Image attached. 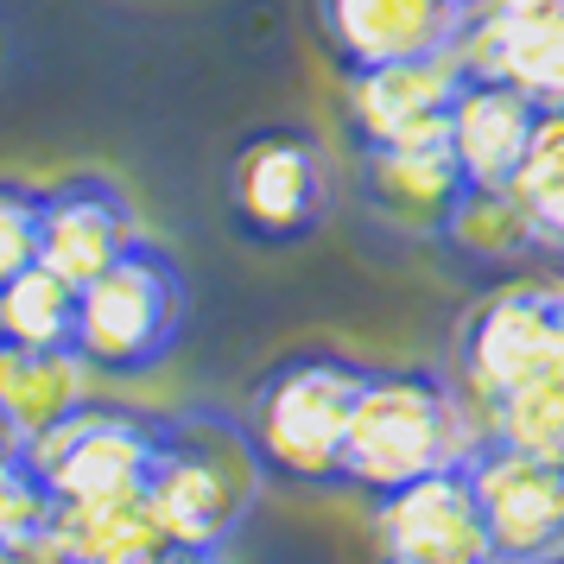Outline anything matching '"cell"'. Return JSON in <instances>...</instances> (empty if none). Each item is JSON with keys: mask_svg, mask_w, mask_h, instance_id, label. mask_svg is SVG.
Segmentation results:
<instances>
[{"mask_svg": "<svg viewBox=\"0 0 564 564\" xmlns=\"http://www.w3.org/2000/svg\"><path fill=\"white\" fill-rule=\"evenodd\" d=\"M267 463L241 412L191 406L159 419L153 469H147V508H153L165 545H197L223 552L260 501Z\"/></svg>", "mask_w": 564, "mask_h": 564, "instance_id": "cell-2", "label": "cell"}, {"mask_svg": "<svg viewBox=\"0 0 564 564\" xmlns=\"http://www.w3.org/2000/svg\"><path fill=\"white\" fill-rule=\"evenodd\" d=\"M476 0H311L324 52L343 77L412 64V57H457Z\"/></svg>", "mask_w": 564, "mask_h": 564, "instance_id": "cell-9", "label": "cell"}, {"mask_svg": "<svg viewBox=\"0 0 564 564\" xmlns=\"http://www.w3.org/2000/svg\"><path fill=\"white\" fill-rule=\"evenodd\" d=\"M159 419L165 412L128 406V400H83L64 412L52 432L26 444V463L39 482L52 488L57 508H89V501H121V495H147V469H153Z\"/></svg>", "mask_w": 564, "mask_h": 564, "instance_id": "cell-6", "label": "cell"}, {"mask_svg": "<svg viewBox=\"0 0 564 564\" xmlns=\"http://www.w3.org/2000/svg\"><path fill=\"white\" fill-rule=\"evenodd\" d=\"M356 191H361V209L375 223L437 241V229L451 223V209L469 191V172H463L457 147H451V128H444V133L400 140V147H361Z\"/></svg>", "mask_w": 564, "mask_h": 564, "instance_id": "cell-11", "label": "cell"}, {"mask_svg": "<svg viewBox=\"0 0 564 564\" xmlns=\"http://www.w3.org/2000/svg\"><path fill=\"white\" fill-rule=\"evenodd\" d=\"M545 564H564V558H545Z\"/></svg>", "mask_w": 564, "mask_h": 564, "instance_id": "cell-25", "label": "cell"}, {"mask_svg": "<svg viewBox=\"0 0 564 564\" xmlns=\"http://www.w3.org/2000/svg\"><path fill=\"white\" fill-rule=\"evenodd\" d=\"M375 545L381 564H495L482 501L463 463L375 495Z\"/></svg>", "mask_w": 564, "mask_h": 564, "instance_id": "cell-10", "label": "cell"}, {"mask_svg": "<svg viewBox=\"0 0 564 564\" xmlns=\"http://www.w3.org/2000/svg\"><path fill=\"white\" fill-rule=\"evenodd\" d=\"M545 102H533L527 89H513L501 77L463 70L457 96H451V147H457L469 184H513L520 165L533 153V133Z\"/></svg>", "mask_w": 564, "mask_h": 564, "instance_id": "cell-15", "label": "cell"}, {"mask_svg": "<svg viewBox=\"0 0 564 564\" xmlns=\"http://www.w3.org/2000/svg\"><path fill=\"white\" fill-rule=\"evenodd\" d=\"M0 336L32 349H70L77 356V285L52 267H26L0 292Z\"/></svg>", "mask_w": 564, "mask_h": 564, "instance_id": "cell-19", "label": "cell"}, {"mask_svg": "<svg viewBox=\"0 0 564 564\" xmlns=\"http://www.w3.org/2000/svg\"><path fill=\"white\" fill-rule=\"evenodd\" d=\"M513 191H520V204L533 216L539 248L552 260H564V108H545V115H539L533 153L520 165Z\"/></svg>", "mask_w": 564, "mask_h": 564, "instance_id": "cell-20", "label": "cell"}, {"mask_svg": "<svg viewBox=\"0 0 564 564\" xmlns=\"http://www.w3.org/2000/svg\"><path fill=\"white\" fill-rule=\"evenodd\" d=\"M229 216L254 248H299L330 223V165L311 128H254L229 159Z\"/></svg>", "mask_w": 564, "mask_h": 564, "instance_id": "cell-7", "label": "cell"}, {"mask_svg": "<svg viewBox=\"0 0 564 564\" xmlns=\"http://www.w3.org/2000/svg\"><path fill=\"white\" fill-rule=\"evenodd\" d=\"M83 375L89 368L70 349H32V343H7L0 336V412L13 419V432L26 444L89 400Z\"/></svg>", "mask_w": 564, "mask_h": 564, "instance_id": "cell-16", "label": "cell"}, {"mask_svg": "<svg viewBox=\"0 0 564 564\" xmlns=\"http://www.w3.org/2000/svg\"><path fill=\"white\" fill-rule=\"evenodd\" d=\"M57 520L52 488L39 482V469L26 457L0 469V545H20V539H45Z\"/></svg>", "mask_w": 564, "mask_h": 564, "instance_id": "cell-22", "label": "cell"}, {"mask_svg": "<svg viewBox=\"0 0 564 564\" xmlns=\"http://www.w3.org/2000/svg\"><path fill=\"white\" fill-rule=\"evenodd\" d=\"M140 209L115 178L102 172H77L64 184H45V209H39V267H52L57 280L83 285L102 273L108 260H121L140 241Z\"/></svg>", "mask_w": 564, "mask_h": 564, "instance_id": "cell-13", "label": "cell"}, {"mask_svg": "<svg viewBox=\"0 0 564 564\" xmlns=\"http://www.w3.org/2000/svg\"><path fill=\"white\" fill-rule=\"evenodd\" d=\"M0 564H64V552H57V539H20V545H0Z\"/></svg>", "mask_w": 564, "mask_h": 564, "instance_id": "cell-23", "label": "cell"}, {"mask_svg": "<svg viewBox=\"0 0 564 564\" xmlns=\"http://www.w3.org/2000/svg\"><path fill=\"white\" fill-rule=\"evenodd\" d=\"M52 539L64 564H153L165 552L147 495H121V501H89V508H57Z\"/></svg>", "mask_w": 564, "mask_h": 564, "instance_id": "cell-18", "label": "cell"}, {"mask_svg": "<svg viewBox=\"0 0 564 564\" xmlns=\"http://www.w3.org/2000/svg\"><path fill=\"white\" fill-rule=\"evenodd\" d=\"M457 64L564 108V0H476Z\"/></svg>", "mask_w": 564, "mask_h": 564, "instance_id": "cell-12", "label": "cell"}, {"mask_svg": "<svg viewBox=\"0 0 564 564\" xmlns=\"http://www.w3.org/2000/svg\"><path fill=\"white\" fill-rule=\"evenodd\" d=\"M457 387L482 437L564 463V280L533 273L488 292L457 330Z\"/></svg>", "mask_w": 564, "mask_h": 564, "instance_id": "cell-1", "label": "cell"}, {"mask_svg": "<svg viewBox=\"0 0 564 564\" xmlns=\"http://www.w3.org/2000/svg\"><path fill=\"white\" fill-rule=\"evenodd\" d=\"M20 457H26V437L13 432V419L0 412V469H7V463H20Z\"/></svg>", "mask_w": 564, "mask_h": 564, "instance_id": "cell-24", "label": "cell"}, {"mask_svg": "<svg viewBox=\"0 0 564 564\" xmlns=\"http://www.w3.org/2000/svg\"><path fill=\"white\" fill-rule=\"evenodd\" d=\"M368 375L375 361H356L349 349H324V343L285 349L254 381L241 412L267 476L299 488H343V451H349Z\"/></svg>", "mask_w": 564, "mask_h": 564, "instance_id": "cell-4", "label": "cell"}, {"mask_svg": "<svg viewBox=\"0 0 564 564\" xmlns=\"http://www.w3.org/2000/svg\"><path fill=\"white\" fill-rule=\"evenodd\" d=\"M39 209H45V184L0 178V292L39 267Z\"/></svg>", "mask_w": 564, "mask_h": 564, "instance_id": "cell-21", "label": "cell"}, {"mask_svg": "<svg viewBox=\"0 0 564 564\" xmlns=\"http://www.w3.org/2000/svg\"><path fill=\"white\" fill-rule=\"evenodd\" d=\"M437 248L463 267H520V260L545 254L513 184H469L451 223L437 229Z\"/></svg>", "mask_w": 564, "mask_h": 564, "instance_id": "cell-17", "label": "cell"}, {"mask_svg": "<svg viewBox=\"0 0 564 564\" xmlns=\"http://www.w3.org/2000/svg\"><path fill=\"white\" fill-rule=\"evenodd\" d=\"M476 437H482L476 406L451 368H381L375 361L356 425H349V451H343V488L387 495L419 476L457 469L469 463Z\"/></svg>", "mask_w": 564, "mask_h": 564, "instance_id": "cell-3", "label": "cell"}, {"mask_svg": "<svg viewBox=\"0 0 564 564\" xmlns=\"http://www.w3.org/2000/svg\"><path fill=\"white\" fill-rule=\"evenodd\" d=\"M184 330H191V280L153 235H140L128 254L108 260L77 292V361L102 381L159 375Z\"/></svg>", "mask_w": 564, "mask_h": 564, "instance_id": "cell-5", "label": "cell"}, {"mask_svg": "<svg viewBox=\"0 0 564 564\" xmlns=\"http://www.w3.org/2000/svg\"><path fill=\"white\" fill-rule=\"evenodd\" d=\"M457 77V57H412V64H381V70L343 77V128L356 140V153L361 147H400L419 133H444Z\"/></svg>", "mask_w": 564, "mask_h": 564, "instance_id": "cell-14", "label": "cell"}, {"mask_svg": "<svg viewBox=\"0 0 564 564\" xmlns=\"http://www.w3.org/2000/svg\"><path fill=\"white\" fill-rule=\"evenodd\" d=\"M469 482L482 501L488 552L495 564H545L564 558V463L513 451L501 437H476Z\"/></svg>", "mask_w": 564, "mask_h": 564, "instance_id": "cell-8", "label": "cell"}]
</instances>
